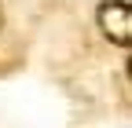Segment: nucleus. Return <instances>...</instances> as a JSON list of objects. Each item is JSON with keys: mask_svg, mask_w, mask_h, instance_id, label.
Masks as SVG:
<instances>
[{"mask_svg": "<svg viewBox=\"0 0 132 128\" xmlns=\"http://www.w3.org/2000/svg\"><path fill=\"white\" fill-rule=\"evenodd\" d=\"M0 22H4V7H0Z\"/></svg>", "mask_w": 132, "mask_h": 128, "instance_id": "f03ea898", "label": "nucleus"}, {"mask_svg": "<svg viewBox=\"0 0 132 128\" xmlns=\"http://www.w3.org/2000/svg\"><path fill=\"white\" fill-rule=\"evenodd\" d=\"M99 29L118 48H128V40H132V7L125 0H106L99 7Z\"/></svg>", "mask_w": 132, "mask_h": 128, "instance_id": "f257e3e1", "label": "nucleus"}]
</instances>
